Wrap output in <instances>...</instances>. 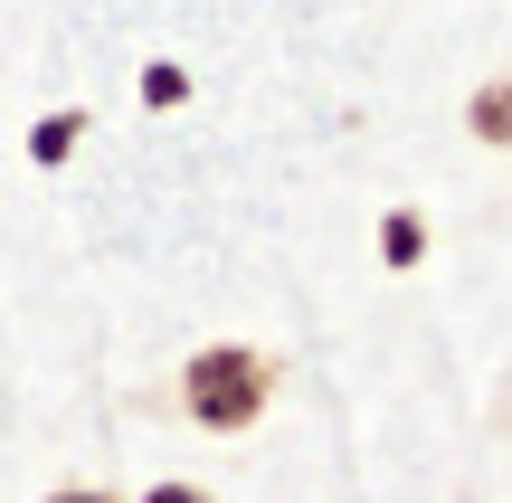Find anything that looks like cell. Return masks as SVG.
Returning a JSON list of instances; mask_svg holds the SVG:
<instances>
[{
	"mask_svg": "<svg viewBox=\"0 0 512 503\" xmlns=\"http://www.w3.org/2000/svg\"><path fill=\"white\" fill-rule=\"evenodd\" d=\"M133 503H219V494H209V485H181V475H162V485L133 494Z\"/></svg>",
	"mask_w": 512,
	"mask_h": 503,
	"instance_id": "6",
	"label": "cell"
},
{
	"mask_svg": "<svg viewBox=\"0 0 512 503\" xmlns=\"http://www.w3.org/2000/svg\"><path fill=\"white\" fill-rule=\"evenodd\" d=\"M143 105H152V114L190 105V67H171V57H152V67H143Z\"/></svg>",
	"mask_w": 512,
	"mask_h": 503,
	"instance_id": "5",
	"label": "cell"
},
{
	"mask_svg": "<svg viewBox=\"0 0 512 503\" xmlns=\"http://www.w3.org/2000/svg\"><path fill=\"white\" fill-rule=\"evenodd\" d=\"M275 352H256V342H209V352L181 361V418L209 437H247L256 418L275 409Z\"/></svg>",
	"mask_w": 512,
	"mask_h": 503,
	"instance_id": "1",
	"label": "cell"
},
{
	"mask_svg": "<svg viewBox=\"0 0 512 503\" xmlns=\"http://www.w3.org/2000/svg\"><path fill=\"white\" fill-rule=\"evenodd\" d=\"M465 133H475L484 152H512V76H484V86L465 95Z\"/></svg>",
	"mask_w": 512,
	"mask_h": 503,
	"instance_id": "2",
	"label": "cell"
},
{
	"mask_svg": "<svg viewBox=\"0 0 512 503\" xmlns=\"http://www.w3.org/2000/svg\"><path fill=\"white\" fill-rule=\"evenodd\" d=\"M418 257H427V219H418V209H389V219H380V266L408 276Z\"/></svg>",
	"mask_w": 512,
	"mask_h": 503,
	"instance_id": "4",
	"label": "cell"
},
{
	"mask_svg": "<svg viewBox=\"0 0 512 503\" xmlns=\"http://www.w3.org/2000/svg\"><path fill=\"white\" fill-rule=\"evenodd\" d=\"M76 143H86V105H57V114H38V124H29V162L38 171H67Z\"/></svg>",
	"mask_w": 512,
	"mask_h": 503,
	"instance_id": "3",
	"label": "cell"
},
{
	"mask_svg": "<svg viewBox=\"0 0 512 503\" xmlns=\"http://www.w3.org/2000/svg\"><path fill=\"white\" fill-rule=\"evenodd\" d=\"M48 503H124V494H105V485H57Z\"/></svg>",
	"mask_w": 512,
	"mask_h": 503,
	"instance_id": "7",
	"label": "cell"
}]
</instances>
